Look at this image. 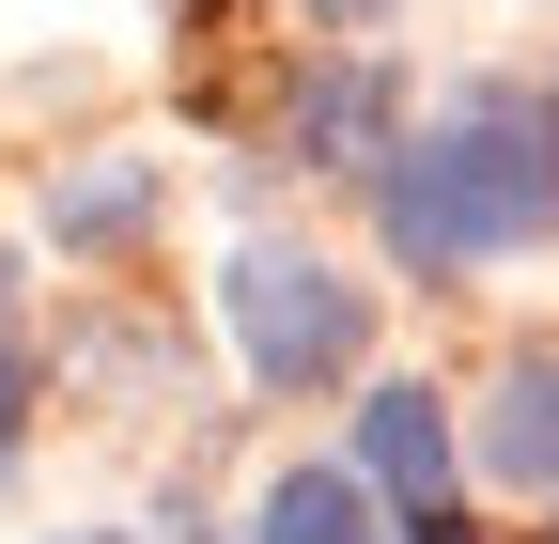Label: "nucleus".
Listing matches in <instances>:
<instances>
[{
  "label": "nucleus",
  "mask_w": 559,
  "mask_h": 544,
  "mask_svg": "<svg viewBox=\"0 0 559 544\" xmlns=\"http://www.w3.org/2000/svg\"><path fill=\"white\" fill-rule=\"evenodd\" d=\"M373 218H389V249L419 264V281H466V264L544 249V218H559V125L528 94H466L436 141H404L373 172Z\"/></svg>",
  "instance_id": "1"
},
{
  "label": "nucleus",
  "mask_w": 559,
  "mask_h": 544,
  "mask_svg": "<svg viewBox=\"0 0 559 544\" xmlns=\"http://www.w3.org/2000/svg\"><path fill=\"white\" fill-rule=\"evenodd\" d=\"M218 296H234V343H249L264 389H342L358 343H373V296L342 264H311V249H234Z\"/></svg>",
  "instance_id": "2"
},
{
  "label": "nucleus",
  "mask_w": 559,
  "mask_h": 544,
  "mask_svg": "<svg viewBox=\"0 0 559 544\" xmlns=\"http://www.w3.org/2000/svg\"><path fill=\"white\" fill-rule=\"evenodd\" d=\"M358 483H373L404 529L451 513V404H436V389H373V404H358Z\"/></svg>",
  "instance_id": "3"
},
{
  "label": "nucleus",
  "mask_w": 559,
  "mask_h": 544,
  "mask_svg": "<svg viewBox=\"0 0 559 544\" xmlns=\"http://www.w3.org/2000/svg\"><path fill=\"white\" fill-rule=\"evenodd\" d=\"M389 62H326V79H296V156L311 172H373L389 156Z\"/></svg>",
  "instance_id": "4"
},
{
  "label": "nucleus",
  "mask_w": 559,
  "mask_h": 544,
  "mask_svg": "<svg viewBox=\"0 0 559 544\" xmlns=\"http://www.w3.org/2000/svg\"><path fill=\"white\" fill-rule=\"evenodd\" d=\"M481 466H498L513 498H559V358H528L498 404H481Z\"/></svg>",
  "instance_id": "5"
},
{
  "label": "nucleus",
  "mask_w": 559,
  "mask_h": 544,
  "mask_svg": "<svg viewBox=\"0 0 559 544\" xmlns=\"http://www.w3.org/2000/svg\"><path fill=\"white\" fill-rule=\"evenodd\" d=\"M140 218H156V156H94L47 187V249H124Z\"/></svg>",
  "instance_id": "6"
},
{
  "label": "nucleus",
  "mask_w": 559,
  "mask_h": 544,
  "mask_svg": "<svg viewBox=\"0 0 559 544\" xmlns=\"http://www.w3.org/2000/svg\"><path fill=\"white\" fill-rule=\"evenodd\" d=\"M249 529L264 544H373V483H358V466H280Z\"/></svg>",
  "instance_id": "7"
},
{
  "label": "nucleus",
  "mask_w": 559,
  "mask_h": 544,
  "mask_svg": "<svg viewBox=\"0 0 559 544\" xmlns=\"http://www.w3.org/2000/svg\"><path fill=\"white\" fill-rule=\"evenodd\" d=\"M16 421H32V358L0 343V466H16Z\"/></svg>",
  "instance_id": "8"
},
{
  "label": "nucleus",
  "mask_w": 559,
  "mask_h": 544,
  "mask_svg": "<svg viewBox=\"0 0 559 544\" xmlns=\"http://www.w3.org/2000/svg\"><path fill=\"white\" fill-rule=\"evenodd\" d=\"M311 16H389V0H311Z\"/></svg>",
  "instance_id": "9"
},
{
  "label": "nucleus",
  "mask_w": 559,
  "mask_h": 544,
  "mask_svg": "<svg viewBox=\"0 0 559 544\" xmlns=\"http://www.w3.org/2000/svg\"><path fill=\"white\" fill-rule=\"evenodd\" d=\"M79 544H124V529H79Z\"/></svg>",
  "instance_id": "10"
},
{
  "label": "nucleus",
  "mask_w": 559,
  "mask_h": 544,
  "mask_svg": "<svg viewBox=\"0 0 559 544\" xmlns=\"http://www.w3.org/2000/svg\"><path fill=\"white\" fill-rule=\"evenodd\" d=\"M0 296H16V264H0Z\"/></svg>",
  "instance_id": "11"
},
{
  "label": "nucleus",
  "mask_w": 559,
  "mask_h": 544,
  "mask_svg": "<svg viewBox=\"0 0 559 544\" xmlns=\"http://www.w3.org/2000/svg\"><path fill=\"white\" fill-rule=\"evenodd\" d=\"M544 125H559V94H544Z\"/></svg>",
  "instance_id": "12"
}]
</instances>
